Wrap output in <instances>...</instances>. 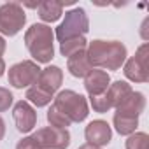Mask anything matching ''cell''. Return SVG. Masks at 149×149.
<instances>
[{"label": "cell", "mask_w": 149, "mask_h": 149, "mask_svg": "<svg viewBox=\"0 0 149 149\" xmlns=\"http://www.w3.org/2000/svg\"><path fill=\"white\" fill-rule=\"evenodd\" d=\"M26 23V14L19 2H6L0 6V33L14 37L23 30Z\"/></svg>", "instance_id": "cell-5"}, {"label": "cell", "mask_w": 149, "mask_h": 149, "mask_svg": "<svg viewBox=\"0 0 149 149\" xmlns=\"http://www.w3.org/2000/svg\"><path fill=\"white\" fill-rule=\"evenodd\" d=\"M90 102H91L93 111H95V112H100V114H104V112H107V111H111V109H112V104H111V100H109L107 93L90 97Z\"/></svg>", "instance_id": "cell-21"}, {"label": "cell", "mask_w": 149, "mask_h": 149, "mask_svg": "<svg viewBox=\"0 0 149 149\" xmlns=\"http://www.w3.org/2000/svg\"><path fill=\"white\" fill-rule=\"evenodd\" d=\"M6 47H7V44H6V39L0 35V56H2L4 53H6Z\"/></svg>", "instance_id": "cell-24"}, {"label": "cell", "mask_w": 149, "mask_h": 149, "mask_svg": "<svg viewBox=\"0 0 149 149\" xmlns=\"http://www.w3.org/2000/svg\"><path fill=\"white\" fill-rule=\"evenodd\" d=\"M4 135H6V123H4L2 118H0V140L4 139Z\"/></svg>", "instance_id": "cell-25"}, {"label": "cell", "mask_w": 149, "mask_h": 149, "mask_svg": "<svg viewBox=\"0 0 149 149\" xmlns=\"http://www.w3.org/2000/svg\"><path fill=\"white\" fill-rule=\"evenodd\" d=\"M125 146L126 149H149V135L144 132H135L128 135Z\"/></svg>", "instance_id": "cell-20"}, {"label": "cell", "mask_w": 149, "mask_h": 149, "mask_svg": "<svg viewBox=\"0 0 149 149\" xmlns=\"http://www.w3.org/2000/svg\"><path fill=\"white\" fill-rule=\"evenodd\" d=\"M16 149H42L40 144L33 139V135L30 137H23L18 144H16Z\"/></svg>", "instance_id": "cell-23"}, {"label": "cell", "mask_w": 149, "mask_h": 149, "mask_svg": "<svg viewBox=\"0 0 149 149\" xmlns=\"http://www.w3.org/2000/svg\"><path fill=\"white\" fill-rule=\"evenodd\" d=\"M88 30H90V19H88L86 11L83 7H76V9L65 13V19L56 28V39L63 42L74 37H84Z\"/></svg>", "instance_id": "cell-4"}, {"label": "cell", "mask_w": 149, "mask_h": 149, "mask_svg": "<svg viewBox=\"0 0 149 149\" xmlns=\"http://www.w3.org/2000/svg\"><path fill=\"white\" fill-rule=\"evenodd\" d=\"M4 72H6V61H4L2 56H0V77L4 76Z\"/></svg>", "instance_id": "cell-26"}, {"label": "cell", "mask_w": 149, "mask_h": 149, "mask_svg": "<svg viewBox=\"0 0 149 149\" xmlns=\"http://www.w3.org/2000/svg\"><path fill=\"white\" fill-rule=\"evenodd\" d=\"M84 137H86L88 144L97 146V147H104L112 140V130H111L107 121L95 119L84 128Z\"/></svg>", "instance_id": "cell-10"}, {"label": "cell", "mask_w": 149, "mask_h": 149, "mask_svg": "<svg viewBox=\"0 0 149 149\" xmlns=\"http://www.w3.org/2000/svg\"><path fill=\"white\" fill-rule=\"evenodd\" d=\"M53 28L44 23L32 25L25 33V46L37 63H49L54 56Z\"/></svg>", "instance_id": "cell-2"}, {"label": "cell", "mask_w": 149, "mask_h": 149, "mask_svg": "<svg viewBox=\"0 0 149 149\" xmlns=\"http://www.w3.org/2000/svg\"><path fill=\"white\" fill-rule=\"evenodd\" d=\"M132 91H133V90H132V86H130L126 81H116V83L109 84V88H107L105 93H107V97H109L112 107L116 109V107H119V105L128 98V95H130Z\"/></svg>", "instance_id": "cell-15"}, {"label": "cell", "mask_w": 149, "mask_h": 149, "mask_svg": "<svg viewBox=\"0 0 149 149\" xmlns=\"http://www.w3.org/2000/svg\"><path fill=\"white\" fill-rule=\"evenodd\" d=\"M53 105L63 112L72 123H81L88 118L90 109H88V102L83 95L72 91V90H63L56 95V98L53 100Z\"/></svg>", "instance_id": "cell-3"}, {"label": "cell", "mask_w": 149, "mask_h": 149, "mask_svg": "<svg viewBox=\"0 0 149 149\" xmlns=\"http://www.w3.org/2000/svg\"><path fill=\"white\" fill-rule=\"evenodd\" d=\"M125 76L133 83H147L149 81V44L144 42L137 53L126 60Z\"/></svg>", "instance_id": "cell-6"}, {"label": "cell", "mask_w": 149, "mask_h": 149, "mask_svg": "<svg viewBox=\"0 0 149 149\" xmlns=\"http://www.w3.org/2000/svg\"><path fill=\"white\" fill-rule=\"evenodd\" d=\"M13 118H14L18 132H21V133L32 132L33 126L37 125V112L30 105V102H26V100L16 102V105L13 109Z\"/></svg>", "instance_id": "cell-9"}, {"label": "cell", "mask_w": 149, "mask_h": 149, "mask_svg": "<svg viewBox=\"0 0 149 149\" xmlns=\"http://www.w3.org/2000/svg\"><path fill=\"white\" fill-rule=\"evenodd\" d=\"M77 149H102V147H97V146H91V144H83V146H79Z\"/></svg>", "instance_id": "cell-27"}, {"label": "cell", "mask_w": 149, "mask_h": 149, "mask_svg": "<svg viewBox=\"0 0 149 149\" xmlns=\"http://www.w3.org/2000/svg\"><path fill=\"white\" fill-rule=\"evenodd\" d=\"M111 84V77L105 70H98V68H91L90 74L84 77V88L88 91L90 97H95V95H102L107 91Z\"/></svg>", "instance_id": "cell-13"}, {"label": "cell", "mask_w": 149, "mask_h": 149, "mask_svg": "<svg viewBox=\"0 0 149 149\" xmlns=\"http://www.w3.org/2000/svg\"><path fill=\"white\" fill-rule=\"evenodd\" d=\"M146 109V97L140 91H132L128 95V98L116 107V114L118 116H125V118H132V119H139V116L144 112Z\"/></svg>", "instance_id": "cell-12"}, {"label": "cell", "mask_w": 149, "mask_h": 149, "mask_svg": "<svg viewBox=\"0 0 149 149\" xmlns=\"http://www.w3.org/2000/svg\"><path fill=\"white\" fill-rule=\"evenodd\" d=\"M40 74V68L35 61L32 60H23V61H18L14 63L11 68H9V84L16 90H23L30 84H35L37 77Z\"/></svg>", "instance_id": "cell-7"}, {"label": "cell", "mask_w": 149, "mask_h": 149, "mask_svg": "<svg viewBox=\"0 0 149 149\" xmlns=\"http://www.w3.org/2000/svg\"><path fill=\"white\" fill-rule=\"evenodd\" d=\"M67 68L70 72V76H74V77H86L90 74V70H91V65L88 63L86 49L76 53L74 56H70L67 60Z\"/></svg>", "instance_id": "cell-14"}, {"label": "cell", "mask_w": 149, "mask_h": 149, "mask_svg": "<svg viewBox=\"0 0 149 149\" xmlns=\"http://www.w3.org/2000/svg\"><path fill=\"white\" fill-rule=\"evenodd\" d=\"M39 18L46 23H53L56 19H60V16L63 14V6L56 4V2H42L37 7Z\"/></svg>", "instance_id": "cell-16"}, {"label": "cell", "mask_w": 149, "mask_h": 149, "mask_svg": "<svg viewBox=\"0 0 149 149\" xmlns=\"http://www.w3.org/2000/svg\"><path fill=\"white\" fill-rule=\"evenodd\" d=\"M13 102H14V97H13V93H11L7 88L0 86V112H6V111H9V107L13 105Z\"/></svg>", "instance_id": "cell-22"}, {"label": "cell", "mask_w": 149, "mask_h": 149, "mask_svg": "<svg viewBox=\"0 0 149 149\" xmlns=\"http://www.w3.org/2000/svg\"><path fill=\"white\" fill-rule=\"evenodd\" d=\"M61 83H63V70L56 65H51V67L40 68V74L35 81V86L40 88L42 91L53 95L54 91L60 90Z\"/></svg>", "instance_id": "cell-11"}, {"label": "cell", "mask_w": 149, "mask_h": 149, "mask_svg": "<svg viewBox=\"0 0 149 149\" xmlns=\"http://www.w3.org/2000/svg\"><path fill=\"white\" fill-rule=\"evenodd\" d=\"M88 46V40L84 37H74V39H67L63 42H60V53L67 58L74 56L79 51H84Z\"/></svg>", "instance_id": "cell-17"}, {"label": "cell", "mask_w": 149, "mask_h": 149, "mask_svg": "<svg viewBox=\"0 0 149 149\" xmlns=\"http://www.w3.org/2000/svg\"><path fill=\"white\" fill-rule=\"evenodd\" d=\"M88 63L91 68H105V70H119L126 61V46L119 40H93L86 49Z\"/></svg>", "instance_id": "cell-1"}, {"label": "cell", "mask_w": 149, "mask_h": 149, "mask_svg": "<svg viewBox=\"0 0 149 149\" xmlns=\"http://www.w3.org/2000/svg\"><path fill=\"white\" fill-rule=\"evenodd\" d=\"M51 98H53V95L42 91L35 84L26 90V102H32L35 107H46L47 104H51Z\"/></svg>", "instance_id": "cell-18"}, {"label": "cell", "mask_w": 149, "mask_h": 149, "mask_svg": "<svg viewBox=\"0 0 149 149\" xmlns=\"http://www.w3.org/2000/svg\"><path fill=\"white\" fill-rule=\"evenodd\" d=\"M47 121L51 123V126H54V128H61V130H67L70 125H72V121L63 114V112H60L54 105H51L49 107V111H47Z\"/></svg>", "instance_id": "cell-19"}, {"label": "cell", "mask_w": 149, "mask_h": 149, "mask_svg": "<svg viewBox=\"0 0 149 149\" xmlns=\"http://www.w3.org/2000/svg\"><path fill=\"white\" fill-rule=\"evenodd\" d=\"M33 139L40 144L42 149H67L70 146V133L68 130L44 126L33 133Z\"/></svg>", "instance_id": "cell-8"}]
</instances>
